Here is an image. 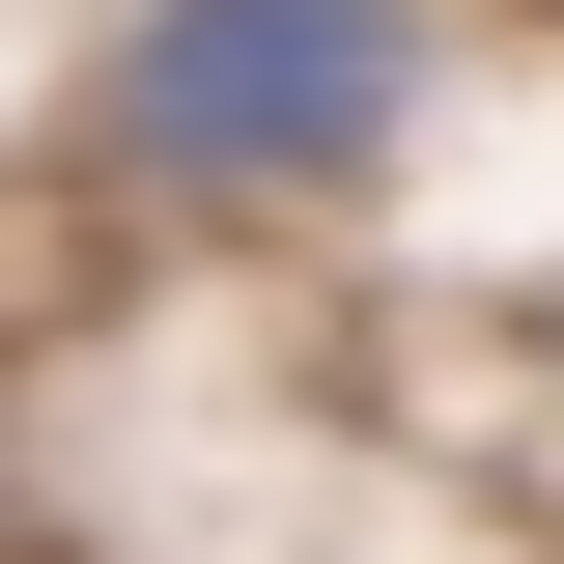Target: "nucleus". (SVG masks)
<instances>
[{
	"mask_svg": "<svg viewBox=\"0 0 564 564\" xmlns=\"http://www.w3.org/2000/svg\"><path fill=\"white\" fill-rule=\"evenodd\" d=\"M85 113H113V170H170V198H339L367 141L423 113V29L395 0H141Z\"/></svg>",
	"mask_w": 564,
	"mask_h": 564,
	"instance_id": "nucleus-1",
	"label": "nucleus"
}]
</instances>
